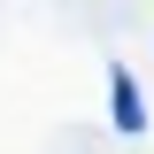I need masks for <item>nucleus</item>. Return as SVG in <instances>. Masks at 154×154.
I'll return each mask as SVG.
<instances>
[{
	"label": "nucleus",
	"instance_id": "1",
	"mask_svg": "<svg viewBox=\"0 0 154 154\" xmlns=\"http://www.w3.org/2000/svg\"><path fill=\"white\" fill-rule=\"evenodd\" d=\"M108 116H116V131H123V139L146 131V100H139V77L123 69V62L108 69Z\"/></svg>",
	"mask_w": 154,
	"mask_h": 154
}]
</instances>
